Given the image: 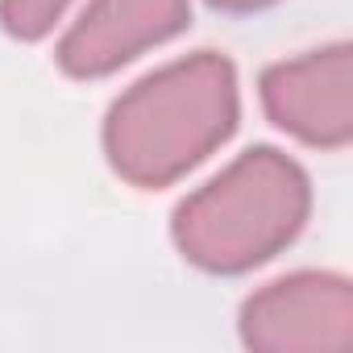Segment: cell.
Wrapping results in <instances>:
<instances>
[{"label": "cell", "mask_w": 353, "mask_h": 353, "mask_svg": "<svg viewBox=\"0 0 353 353\" xmlns=\"http://www.w3.org/2000/svg\"><path fill=\"white\" fill-rule=\"evenodd\" d=\"M216 9H258V5H270V0H212Z\"/></svg>", "instance_id": "7"}, {"label": "cell", "mask_w": 353, "mask_h": 353, "mask_svg": "<svg viewBox=\"0 0 353 353\" xmlns=\"http://www.w3.org/2000/svg\"><path fill=\"white\" fill-rule=\"evenodd\" d=\"M67 9V0H0V21L17 38H42Z\"/></svg>", "instance_id": "6"}, {"label": "cell", "mask_w": 353, "mask_h": 353, "mask_svg": "<svg viewBox=\"0 0 353 353\" xmlns=\"http://www.w3.org/2000/svg\"><path fill=\"white\" fill-rule=\"evenodd\" d=\"M237 121V79L221 54L174 63L108 112V158L137 188H162L212 154Z\"/></svg>", "instance_id": "1"}, {"label": "cell", "mask_w": 353, "mask_h": 353, "mask_svg": "<svg viewBox=\"0 0 353 353\" xmlns=\"http://www.w3.org/2000/svg\"><path fill=\"white\" fill-rule=\"evenodd\" d=\"M188 26V0H92L59 46L71 75H104Z\"/></svg>", "instance_id": "5"}, {"label": "cell", "mask_w": 353, "mask_h": 353, "mask_svg": "<svg viewBox=\"0 0 353 353\" xmlns=\"http://www.w3.org/2000/svg\"><path fill=\"white\" fill-rule=\"evenodd\" d=\"M270 121L312 145H345L353 133V54L328 46L262 75Z\"/></svg>", "instance_id": "4"}, {"label": "cell", "mask_w": 353, "mask_h": 353, "mask_svg": "<svg viewBox=\"0 0 353 353\" xmlns=\"http://www.w3.org/2000/svg\"><path fill=\"white\" fill-rule=\"evenodd\" d=\"M241 332L266 353H345L353 345V291L332 274H291L258 291Z\"/></svg>", "instance_id": "3"}, {"label": "cell", "mask_w": 353, "mask_h": 353, "mask_svg": "<svg viewBox=\"0 0 353 353\" xmlns=\"http://www.w3.org/2000/svg\"><path fill=\"white\" fill-rule=\"evenodd\" d=\"M307 216V179L279 150H250L174 212V241L204 270H245Z\"/></svg>", "instance_id": "2"}]
</instances>
